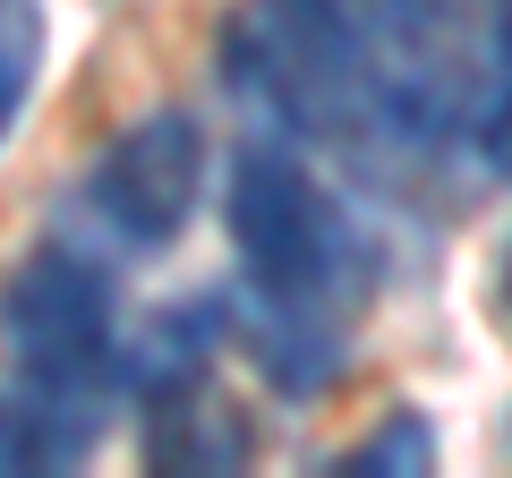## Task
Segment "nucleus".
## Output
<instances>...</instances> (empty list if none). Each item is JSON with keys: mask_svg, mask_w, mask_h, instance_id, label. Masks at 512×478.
<instances>
[{"mask_svg": "<svg viewBox=\"0 0 512 478\" xmlns=\"http://www.w3.org/2000/svg\"><path fill=\"white\" fill-rule=\"evenodd\" d=\"M231 239L265 291L342 299L350 274V222L282 146H248L231 171Z\"/></svg>", "mask_w": 512, "mask_h": 478, "instance_id": "1", "label": "nucleus"}, {"mask_svg": "<svg viewBox=\"0 0 512 478\" xmlns=\"http://www.w3.org/2000/svg\"><path fill=\"white\" fill-rule=\"evenodd\" d=\"M0 342H9V359L26 376L94 385L111 342H120V291L77 248H35L18 274L0 282Z\"/></svg>", "mask_w": 512, "mask_h": 478, "instance_id": "2", "label": "nucleus"}, {"mask_svg": "<svg viewBox=\"0 0 512 478\" xmlns=\"http://www.w3.org/2000/svg\"><path fill=\"white\" fill-rule=\"evenodd\" d=\"M205 197V129L188 111H154V120H128L120 137L103 146L86 180V205L111 222V239L128 248H163V239L188 231Z\"/></svg>", "mask_w": 512, "mask_h": 478, "instance_id": "3", "label": "nucleus"}, {"mask_svg": "<svg viewBox=\"0 0 512 478\" xmlns=\"http://www.w3.org/2000/svg\"><path fill=\"white\" fill-rule=\"evenodd\" d=\"M103 436V410L86 385H60V376H26V385L0 393V478H43L69 470L77 453H94Z\"/></svg>", "mask_w": 512, "mask_h": 478, "instance_id": "4", "label": "nucleus"}, {"mask_svg": "<svg viewBox=\"0 0 512 478\" xmlns=\"http://www.w3.org/2000/svg\"><path fill=\"white\" fill-rule=\"evenodd\" d=\"M214 342H222V299H171V308H154L137 325V342L120 359V385L146 393V402H171V393L205 385Z\"/></svg>", "mask_w": 512, "mask_h": 478, "instance_id": "5", "label": "nucleus"}, {"mask_svg": "<svg viewBox=\"0 0 512 478\" xmlns=\"http://www.w3.org/2000/svg\"><path fill=\"white\" fill-rule=\"evenodd\" d=\"M248 333H256V368L274 376L282 393H316L333 368H342L333 299H291V291H265V308L248 316Z\"/></svg>", "mask_w": 512, "mask_h": 478, "instance_id": "6", "label": "nucleus"}, {"mask_svg": "<svg viewBox=\"0 0 512 478\" xmlns=\"http://www.w3.org/2000/svg\"><path fill=\"white\" fill-rule=\"evenodd\" d=\"M154 461L163 470H239L248 461V427L214 402V393H171L154 402Z\"/></svg>", "mask_w": 512, "mask_h": 478, "instance_id": "7", "label": "nucleus"}, {"mask_svg": "<svg viewBox=\"0 0 512 478\" xmlns=\"http://www.w3.org/2000/svg\"><path fill=\"white\" fill-rule=\"evenodd\" d=\"M35 77H43V0H0V137L18 129Z\"/></svg>", "mask_w": 512, "mask_h": 478, "instance_id": "8", "label": "nucleus"}, {"mask_svg": "<svg viewBox=\"0 0 512 478\" xmlns=\"http://www.w3.org/2000/svg\"><path fill=\"white\" fill-rule=\"evenodd\" d=\"M427 461H436V427H427L419 410H393V419H384L342 470L350 478H410V470H427Z\"/></svg>", "mask_w": 512, "mask_h": 478, "instance_id": "9", "label": "nucleus"}, {"mask_svg": "<svg viewBox=\"0 0 512 478\" xmlns=\"http://www.w3.org/2000/svg\"><path fill=\"white\" fill-rule=\"evenodd\" d=\"M478 146H487V163L512 180V9H504V35H495V103H487V120H478Z\"/></svg>", "mask_w": 512, "mask_h": 478, "instance_id": "10", "label": "nucleus"}, {"mask_svg": "<svg viewBox=\"0 0 512 478\" xmlns=\"http://www.w3.org/2000/svg\"><path fill=\"white\" fill-rule=\"evenodd\" d=\"M376 9H384V26H393L402 43H427L444 18H453V0H376Z\"/></svg>", "mask_w": 512, "mask_h": 478, "instance_id": "11", "label": "nucleus"}, {"mask_svg": "<svg viewBox=\"0 0 512 478\" xmlns=\"http://www.w3.org/2000/svg\"><path fill=\"white\" fill-rule=\"evenodd\" d=\"M504 316H512V248H504Z\"/></svg>", "mask_w": 512, "mask_h": 478, "instance_id": "12", "label": "nucleus"}]
</instances>
